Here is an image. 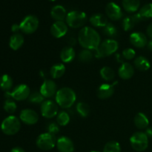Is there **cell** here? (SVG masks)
<instances>
[{"instance_id":"obj_15","label":"cell","mask_w":152,"mask_h":152,"mask_svg":"<svg viewBox=\"0 0 152 152\" xmlns=\"http://www.w3.org/2000/svg\"><path fill=\"white\" fill-rule=\"evenodd\" d=\"M56 147L59 152H74V145L70 138L61 137L56 140Z\"/></svg>"},{"instance_id":"obj_22","label":"cell","mask_w":152,"mask_h":152,"mask_svg":"<svg viewBox=\"0 0 152 152\" xmlns=\"http://www.w3.org/2000/svg\"><path fill=\"white\" fill-rule=\"evenodd\" d=\"M76 56V52L72 47H65L61 50L60 59L64 63L72 62Z\"/></svg>"},{"instance_id":"obj_6","label":"cell","mask_w":152,"mask_h":152,"mask_svg":"<svg viewBox=\"0 0 152 152\" xmlns=\"http://www.w3.org/2000/svg\"><path fill=\"white\" fill-rule=\"evenodd\" d=\"M130 143L135 151H144L148 146V137L145 132H137L131 137Z\"/></svg>"},{"instance_id":"obj_32","label":"cell","mask_w":152,"mask_h":152,"mask_svg":"<svg viewBox=\"0 0 152 152\" xmlns=\"http://www.w3.org/2000/svg\"><path fill=\"white\" fill-rule=\"evenodd\" d=\"M70 116L65 111H60L56 115V122L60 126H65L69 123Z\"/></svg>"},{"instance_id":"obj_12","label":"cell","mask_w":152,"mask_h":152,"mask_svg":"<svg viewBox=\"0 0 152 152\" xmlns=\"http://www.w3.org/2000/svg\"><path fill=\"white\" fill-rule=\"evenodd\" d=\"M20 120L26 125L32 126L37 124L39 120V115L32 109H24L21 111L19 116Z\"/></svg>"},{"instance_id":"obj_11","label":"cell","mask_w":152,"mask_h":152,"mask_svg":"<svg viewBox=\"0 0 152 152\" xmlns=\"http://www.w3.org/2000/svg\"><path fill=\"white\" fill-rule=\"evenodd\" d=\"M40 93L45 98H50L56 94L57 87L53 80H46L40 87Z\"/></svg>"},{"instance_id":"obj_5","label":"cell","mask_w":152,"mask_h":152,"mask_svg":"<svg viewBox=\"0 0 152 152\" xmlns=\"http://www.w3.org/2000/svg\"><path fill=\"white\" fill-rule=\"evenodd\" d=\"M65 21L67 25L71 28H80L87 22V15L84 12L73 10L67 14Z\"/></svg>"},{"instance_id":"obj_27","label":"cell","mask_w":152,"mask_h":152,"mask_svg":"<svg viewBox=\"0 0 152 152\" xmlns=\"http://www.w3.org/2000/svg\"><path fill=\"white\" fill-rule=\"evenodd\" d=\"M65 66L62 63L55 64L50 68V74L53 79H59L62 77L65 73Z\"/></svg>"},{"instance_id":"obj_37","label":"cell","mask_w":152,"mask_h":152,"mask_svg":"<svg viewBox=\"0 0 152 152\" xmlns=\"http://www.w3.org/2000/svg\"><path fill=\"white\" fill-rule=\"evenodd\" d=\"M44 99L45 97L42 95L40 92H34V93L31 94L29 96L30 102L35 104L42 103L44 102Z\"/></svg>"},{"instance_id":"obj_43","label":"cell","mask_w":152,"mask_h":152,"mask_svg":"<svg viewBox=\"0 0 152 152\" xmlns=\"http://www.w3.org/2000/svg\"><path fill=\"white\" fill-rule=\"evenodd\" d=\"M10 152H25V150L23 148H22L21 147H15V148H12V150Z\"/></svg>"},{"instance_id":"obj_16","label":"cell","mask_w":152,"mask_h":152,"mask_svg":"<svg viewBox=\"0 0 152 152\" xmlns=\"http://www.w3.org/2000/svg\"><path fill=\"white\" fill-rule=\"evenodd\" d=\"M130 42L132 45L138 48H142L148 44L146 36L141 32L132 33L130 36Z\"/></svg>"},{"instance_id":"obj_24","label":"cell","mask_w":152,"mask_h":152,"mask_svg":"<svg viewBox=\"0 0 152 152\" xmlns=\"http://www.w3.org/2000/svg\"><path fill=\"white\" fill-rule=\"evenodd\" d=\"M134 123L135 126L139 129H147L149 124V120L145 114L143 113H138L134 117Z\"/></svg>"},{"instance_id":"obj_4","label":"cell","mask_w":152,"mask_h":152,"mask_svg":"<svg viewBox=\"0 0 152 152\" xmlns=\"http://www.w3.org/2000/svg\"><path fill=\"white\" fill-rule=\"evenodd\" d=\"M21 129L20 120L15 116H9L6 117L1 124V129L6 135L16 134Z\"/></svg>"},{"instance_id":"obj_19","label":"cell","mask_w":152,"mask_h":152,"mask_svg":"<svg viewBox=\"0 0 152 152\" xmlns=\"http://www.w3.org/2000/svg\"><path fill=\"white\" fill-rule=\"evenodd\" d=\"M142 20V17L140 16L139 13H136L132 16H126L123 20V28L126 31H131L135 26L137 22Z\"/></svg>"},{"instance_id":"obj_18","label":"cell","mask_w":152,"mask_h":152,"mask_svg":"<svg viewBox=\"0 0 152 152\" xmlns=\"http://www.w3.org/2000/svg\"><path fill=\"white\" fill-rule=\"evenodd\" d=\"M114 85L102 84L97 89L96 95L101 99H108L114 94Z\"/></svg>"},{"instance_id":"obj_42","label":"cell","mask_w":152,"mask_h":152,"mask_svg":"<svg viewBox=\"0 0 152 152\" xmlns=\"http://www.w3.org/2000/svg\"><path fill=\"white\" fill-rule=\"evenodd\" d=\"M145 134L147 135L148 137L152 138V127H149V128H147L146 130H145Z\"/></svg>"},{"instance_id":"obj_23","label":"cell","mask_w":152,"mask_h":152,"mask_svg":"<svg viewBox=\"0 0 152 152\" xmlns=\"http://www.w3.org/2000/svg\"><path fill=\"white\" fill-rule=\"evenodd\" d=\"M24 37L20 34H14L11 36L9 41V46L13 50H17L23 45L24 44Z\"/></svg>"},{"instance_id":"obj_10","label":"cell","mask_w":152,"mask_h":152,"mask_svg":"<svg viewBox=\"0 0 152 152\" xmlns=\"http://www.w3.org/2000/svg\"><path fill=\"white\" fill-rule=\"evenodd\" d=\"M42 115L45 118H53L58 114V105L52 100H45L41 105Z\"/></svg>"},{"instance_id":"obj_21","label":"cell","mask_w":152,"mask_h":152,"mask_svg":"<svg viewBox=\"0 0 152 152\" xmlns=\"http://www.w3.org/2000/svg\"><path fill=\"white\" fill-rule=\"evenodd\" d=\"M89 22L96 28H104L108 24L107 18L102 13H95L89 19Z\"/></svg>"},{"instance_id":"obj_9","label":"cell","mask_w":152,"mask_h":152,"mask_svg":"<svg viewBox=\"0 0 152 152\" xmlns=\"http://www.w3.org/2000/svg\"><path fill=\"white\" fill-rule=\"evenodd\" d=\"M31 91L27 85L21 84L16 86L11 92L6 91L5 96L7 98H13L15 100L22 101L29 98Z\"/></svg>"},{"instance_id":"obj_33","label":"cell","mask_w":152,"mask_h":152,"mask_svg":"<svg viewBox=\"0 0 152 152\" xmlns=\"http://www.w3.org/2000/svg\"><path fill=\"white\" fill-rule=\"evenodd\" d=\"M103 152H121V147L119 142L116 141H110L104 146Z\"/></svg>"},{"instance_id":"obj_36","label":"cell","mask_w":152,"mask_h":152,"mask_svg":"<svg viewBox=\"0 0 152 152\" xmlns=\"http://www.w3.org/2000/svg\"><path fill=\"white\" fill-rule=\"evenodd\" d=\"M16 104L14 101L10 99H7L4 104V109L8 114H13L16 111Z\"/></svg>"},{"instance_id":"obj_14","label":"cell","mask_w":152,"mask_h":152,"mask_svg":"<svg viewBox=\"0 0 152 152\" xmlns=\"http://www.w3.org/2000/svg\"><path fill=\"white\" fill-rule=\"evenodd\" d=\"M68 32V25L63 21L55 22L50 27V34L56 39L62 38Z\"/></svg>"},{"instance_id":"obj_46","label":"cell","mask_w":152,"mask_h":152,"mask_svg":"<svg viewBox=\"0 0 152 152\" xmlns=\"http://www.w3.org/2000/svg\"><path fill=\"white\" fill-rule=\"evenodd\" d=\"M49 1H56V0H49Z\"/></svg>"},{"instance_id":"obj_34","label":"cell","mask_w":152,"mask_h":152,"mask_svg":"<svg viewBox=\"0 0 152 152\" xmlns=\"http://www.w3.org/2000/svg\"><path fill=\"white\" fill-rule=\"evenodd\" d=\"M77 111L81 117H86L88 116L89 113H90V108H89V106L88 104L80 102L77 103Z\"/></svg>"},{"instance_id":"obj_35","label":"cell","mask_w":152,"mask_h":152,"mask_svg":"<svg viewBox=\"0 0 152 152\" xmlns=\"http://www.w3.org/2000/svg\"><path fill=\"white\" fill-rule=\"evenodd\" d=\"M103 33L108 37H114L117 34V29L113 24L108 23L103 28Z\"/></svg>"},{"instance_id":"obj_2","label":"cell","mask_w":152,"mask_h":152,"mask_svg":"<svg viewBox=\"0 0 152 152\" xmlns=\"http://www.w3.org/2000/svg\"><path fill=\"white\" fill-rule=\"evenodd\" d=\"M77 95L71 88H62L57 91L56 94V102L62 108H69L75 103Z\"/></svg>"},{"instance_id":"obj_39","label":"cell","mask_w":152,"mask_h":152,"mask_svg":"<svg viewBox=\"0 0 152 152\" xmlns=\"http://www.w3.org/2000/svg\"><path fill=\"white\" fill-rule=\"evenodd\" d=\"M48 130L49 133L52 134L53 135H56V134L59 132V126L58 125V123H51L48 126Z\"/></svg>"},{"instance_id":"obj_44","label":"cell","mask_w":152,"mask_h":152,"mask_svg":"<svg viewBox=\"0 0 152 152\" xmlns=\"http://www.w3.org/2000/svg\"><path fill=\"white\" fill-rule=\"evenodd\" d=\"M116 56H117V62H122V63H124V62H123V61H124V57H123H123H121V55L120 54H117L116 55Z\"/></svg>"},{"instance_id":"obj_29","label":"cell","mask_w":152,"mask_h":152,"mask_svg":"<svg viewBox=\"0 0 152 152\" xmlns=\"http://www.w3.org/2000/svg\"><path fill=\"white\" fill-rule=\"evenodd\" d=\"M100 76L105 81H111L115 77V73L111 68L105 66L100 70Z\"/></svg>"},{"instance_id":"obj_26","label":"cell","mask_w":152,"mask_h":152,"mask_svg":"<svg viewBox=\"0 0 152 152\" xmlns=\"http://www.w3.org/2000/svg\"><path fill=\"white\" fill-rule=\"evenodd\" d=\"M134 63L135 68L140 71H148L150 68V66H151L149 61L147 59V58L142 56L137 57Z\"/></svg>"},{"instance_id":"obj_30","label":"cell","mask_w":152,"mask_h":152,"mask_svg":"<svg viewBox=\"0 0 152 152\" xmlns=\"http://www.w3.org/2000/svg\"><path fill=\"white\" fill-rule=\"evenodd\" d=\"M138 13L142 17V20L152 18V3H148L142 6Z\"/></svg>"},{"instance_id":"obj_38","label":"cell","mask_w":152,"mask_h":152,"mask_svg":"<svg viewBox=\"0 0 152 152\" xmlns=\"http://www.w3.org/2000/svg\"><path fill=\"white\" fill-rule=\"evenodd\" d=\"M135 50L132 48H126L123 51V56L125 59L127 60H131L135 57Z\"/></svg>"},{"instance_id":"obj_41","label":"cell","mask_w":152,"mask_h":152,"mask_svg":"<svg viewBox=\"0 0 152 152\" xmlns=\"http://www.w3.org/2000/svg\"><path fill=\"white\" fill-rule=\"evenodd\" d=\"M146 33L148 37L152 39V23L150 24V25L148 26V28H147Z\"/></svg>"},{"instance_id":"obj_8","label":"cell","mask_w":152,"mask_h":152,"mask_svg":"<svg viewBox=\"0 0 152 152\" xmlns=\"http://www.w3.org/2000/svg\"><path fill=\"white\" fill-rule=\"evenodd\" d=\"M39 22L38 18L34 15H29L24 18L19 24L20 31L25 34H32L38 29Z\"/></svg>"},{"instance_id":"obj_13","label":"cell","mask_w":152,"mask_h":152,"mask_svg":"<svg viewBox=\"0 0 152 152\" xmlns=\"http://www.w3.org/2000/svg\"><path fill=\"white\" fill-rule=\"evenodd\" d=\"M106 15L110 19L117 21L121 19L123 16V11L118 4L114 2H109L105 7Z\"/></svg>"},{"instance_id":"obj_47","label":"cell","mask_w":152,"mask_h":152,"mask_svg":"<svg viewBox=\"0 0 152 152\" xmlns=\"http://www.w3.org/2000/svg\"><path fill=\"white\" fill-rule=\"evenodd\" d=\"M91 152H99V151H91Z\"/></svg>"},{"instance_id":"obj_1","label":"cell","mask_w":152,"mask_h":152,"mask_svg":"<svg viewBox=\"0 0 152 152\" xmlns=\"http://www.w3.org/2000/svg\"><path fill=\"white\" fill-rule=\"evenodd\" d=\"M100 41L99 34L91 27H84L78 34V42L84 49L95 50L100 45Z\"/></svg>"},{"instance_id":"obj_45","label":"cell","mask_w":152,"mask_h":152,"mask_svg":"<svg viewBox=\"0 0 152 152\" xmlns=\"http://www.w3.org/2000/svg\"><path fill=\"white\" fill-rule=\"evenodd\" d=\"M147 45H148V48L150 50H152V39L151 41H149L148 42V44H147Z\"/></svg>"},{"instance_id":"obj_7","label":"cell","mask_w":152,"mask_h":152,"mask_svg":"<svg viewBox=\"0 0 152 152\" xmlns=\"http://www.w3.org/2000/svg\"><path fill=\"white\" fill-rule=\"evenodd\" d=\"M56 140H57L56 139L55 135L49 132H46L42 134L37 137L36 143L39 149L43 151H49L54 148L56 144Z\"/></svg>"},{"instance_id":"obj_25","label":"cell","mask_w":152,"mask_h":152,"mask_svg":"<svg viewBox=\"0 0 152 152\" xmlns=\"http://www.w3.org/2000/svg\"><path fill=\"white\" fill-rule=\"evenodd\" d=\"M140 5V0H123V7L128 13H134Z\"/></svg>"},{"instance_id":"obj_20","label":"cell","mask_w":152,"mask_h":152,"mask_svg":"<svg viewBox=\"0 0 152 152\" xmlns=\"http://www.w3.org/2000/svg\"><path fill=\"white\" fill-rule=\"evenodd\" d=\"M50 16L56 22L63 21L66 18L67 13L65 7L62 5H56L52 7L50 10Z\"/></svg>"},{"instance_id":"obj_3","label":"cell","mask_w":152,"mask_h":152,"mask_svg":"<svg viewBox=\"0 0 152 152\" xmlns=\"http://www.w3.org/2000/svg\"><path fill=\"white\" fill-rule=\"evenodd\" d=\"M118 42L116 40L112 39L105 40L95 50V56L96 58H104L111 56L118 50Z\"/></svg>"},{"instance_id":"obj_17","label":"cell","mask_w":152,"mask_h":152,"mask_svg":"<svg viewBox=\"0 0 152 152\" xmlns=\"http://www.w3.org/2000/svg\"><path fill=\"white\" fill-rule=\"evenodd\" d=\"M134 74V68L129 62H124L119 68V77L123 80H129L133 77Z\"/></svg>"},{"instance_id":"obj_40","label":"cell","mask_w":152,"mask_h":152,"mask_svg":"<svg viewBox=\"0 0 152 152\" xmlns=\"http://www.w3.org/2000/svg\"><path fill=\"white\" fill-rule=\"evenodd\" d=\"M11 31H12V32H13L14 34H18V32L20 31V26H19V25L14 24V25H12Z\"/></svg>"},{"instance_id":"obj_31","label":"cell","mask_w":152,"mask_h":152,"mask_svg":"<svg viewBox=\"0 0 152 152\" xmlns=\"http://www.w3.org/2000/svg\"><path fill=\"white\" fill-rule=\"evenodd\" d=\"M93 53L90 50L84 49L78 55V59L80 62H83V63H87V62H91L93 59Z\"/></svg>"},{"instance_id":"obj_28","label":"cell","mask_w":152,"mask_h":152,"mask_svg":"<svg viewBox=\"0 0 152 152\" xmlns=\"http://www.w3.org/2000/svg\"><path fill=\"white\" fill-rule=\"evenodd\" d=\"M13 79L7 74H4L0 77V88L3 91H9L13 87Z\"/></svg>"}]
</instances>
